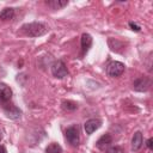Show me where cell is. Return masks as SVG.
Here are the masks:
<instances>
[{
  "mask_svg": "<svg viewBox=\"0 0 153 153\" xmlns=\"http://www.w3.org/2000/svg\"><path fill=\"white\" fill-rule=\"evenodd\" d=\"M48 30L49 27L44 23H41V22H32V23L24 24L22 26V31L24 32V35L29 37H39L44 35Z\"/></svg>",
  "mask_w": 153,
  "mask_h": 153,
  "instance_id": "obj_1",
  "label": "cell"
},
{
  "mask_svg": "<svg viewBox=\"0 0 153 153\" xmlns=\"http://www.w3.org/2000/svg\"><path fill=\"white\" fill-rule=\"evenodd\" d=\"M124 63L120 62V61H112L106 67V73L111 78H117L120 75H122V73L124 72Z\"/></svg>",
  "mask_w": 153,
  "mask_h": 153,
  "instance_id": "obj_2",
  "label": "cell"
},
{
  "mask_svg": "<svg viewBox=\"0 0 153 153\" xmlns=\"http://www.w3.org/2000/svg\"><path fill=\"white\" fill-rule=\"evenodd\" d=\"M66 140L72 145V146H78L80 142V135H79V129L76 126H71L66 129L65 133Z\"/></svg>",
  "mask_w": 153,
  "mask_h": 153,
  "instance_id": "obj_3",
  "label": "cell"
},
{
  "mask_svg": "<svg viewBox=\"0 0 153 153\" xmlns=\"http://www.w3.org/2000/svg\"><path fill=\"white\" fill-rule=\"evenodd\" d=\"M51 74H53L55 78H57V79L65 78V76L68 74V71H67V67H66L65 62L61 61V60L55 61V62L51 65Z\"/></svg>",
  "mask_w": 153,
  "mask_h": 153,
  "instance_id": "obj_4",
  "label": "cell"
},
{
  "mask_svg": "<svg viewBox=\"0 0 153 153\" xmlns=\"http://www.w3.org/2000/svg\"><path fill=\"white\" fill-rule=\"evenodd\" d=\"M2 109H4L5 115H6L8 118H11V120H17V118L20 117L22 111H20L14 104H12V103H10V102L6 103V104H4V105H2Z\"/></svg>",
  "mask_w": 153,
  "mask_h": 153,
  "instance_id": "obj_5",
  "label": "cell"
},
{
  "mask_svg": "<svg viewBox=\"0 0 153 153\" xmlns=\"http://www.w3.org/2000/svg\"><path fill=\"white\" fill-rule=\"evenodd\" d=\"M102 126V121L99 118H91V120H87L84 124V129L86 131L87 135H91L93 134L97 129H99Z\"/></svg>",
  "mask_w": 153,
  "mask_h": 153,
  "instance_id": "obj_6",
  "label": "cell"
},
{
  "mask_svg": "<svg viewBox=\"0 0 153 153\" xmlns=\"http://www.w3.org/2000/svg\"><path fill=\"white\" fill-rule=\"evenodd\" d=\"M12 98V90L4 82H0V104H6Z\"/></svg>",
  "mask_w": 153,
  "mask_h": 153,
  "instance_id": "obj_7",
  "label": "cell"
},
{
  "mask_svg": "<svg viewBox=\"0 0 153 153\" xmlns=\"http://www.w3.org/2000/svg\"><path fill=\"white\" fill-rule=\"evenodd\" d=\"M151 86V81L148 78H145V76H141L139 79H136L133 84V87L135 91H139V92H143V91H147Z\"/></svg>",
  "mask_w": 153,
  "mask_h": 153,
  "instance_id": "obj_8",
  "label": "cell"
},
{
  "mask_svg": "<svg viewBox=\"0 0 153 153\" xmlns=\"http://www.w3.org/2000/svg\"><path fill=\"white\" fill-rule=\"evenodd\" d=\"M111 143H112V136L110 134H104V135H102L98 139V141H97L96 145H97V147L100 151H105V149H108L110 147Z\"/></svg>",
  "mask_w": 153,
  "mask_h": 153,
  "instance_id": "obj_9",
  "label": "cell"
},
{
  "mask_svg": "<svg viewBox=\"0 0 153 153\" xmlns=\"http://www.w3.org/2000/svg\"><path fill=\"white\" fill-rule=\"evenodd\" d=\"M142 146V133L136 131L131 139V149L133 151H139Z\"/></svg>",
  "mask_w": 153,
  "mask_h": 153,
  "instance_id": "obj_10",
  "label": "cell"
},
{
  "mask_svg": "<svg viewBox=\"0 0 153 153\" xmlns=\"http://www.w3.org/2000/svg\"><path fill=\"white\" fill-rule=\"evenodd\" d=\"M92 45V37L90 33H82L81 35V49L82 53H86Z\"/></svg>",
  "mask_w": 153,
  "mask_h": 153,
  "instance_id": "obj_11",
  "label": "cell"
},
{
  "mask_svg": "<svg viewBox=\"0 0 153 153\" xmlns=\"http://www.w3.org/2000/svg\"><path fill=\"white\" fill-rule=\"evenodd\" d=\"M67 4H68L67 0H49V1H47V5L53 10H61L62 7L67 6Z\"/></svg>",
  "mask_w": 153,
  "mask_h": 153,
  "instance_id": "obj_12",
  "label": "cell"
},
{
  "mask_svg": "<svg viewBox=\"0 0 153 153\" xmlns=\"http://www.w3.org/2000/svg\"><path fill=\"white\" fill-rule=\"evenodd\" d=\"M14 17V10L12 7H6L0 12V19L1 20H10Z\"/></svg>",
  "mask_w": 153,
  "mask_h": 153,
  "instance_id": "obj_13",
  "label": "cell"
},
{
  "mask_svg": "<svg viewBox=\"0 0 153 153\" xmlns=\"http://www.w3.org/2000/svg\"><path fill=\"white\" fill-rule=\"evenodd\" d=\"M61 106L66 111H74V110L78 109V104L75 102H72V100H63Z\"/></svg>",
  "mask_w": 153,
  "mask_h": 153,
  "instance_id": "obj_14",
  "label": "cell"
},
{
  "mask_svg": "<svg viewBox=\"0 0 153 153\" xmlns=\"http://www.w3.org/2000/svg\"><path fill=\"white\" fill-rule=\"evenodd\" d=\"M45 153H62V147L59 143L53 142V143H50V145L47 146Z\"/></svg>",
  "mask_w": 153,
  "mask_h": 153,
  "instance_id": "obj_15",
  "label": "cell"
},
{
  "mask_svg": "<svg viewBox=\"0 0 153 153\" xmlns=\"http://www.w3.org/2000/svg\"><path fill=\"white\" fill-rule=\"evenodd\" d=\"M106 153H124L123 149L118 146H114V147H109L106 149Z\"/></svg>",
  "mask_w": 153,
  "mask_h": 153,
  "instance_id": "obj_16",
  "label": "cell"
},
{
  "mask_svg": "<svg viewBox=\"0 0 153 153\" xmlns=\"http://www.w3.org/2000/svg\"><path fill=\"white\" fill-rule=\"evenodd\" d=\"M129 26L131 27V30H134V31H140V26L139 25H136L135 23H133V22H130L129 23Z\"/></svg>",
  "mask_w": 153,
  "mask_h": 153,
  "instance_id": "obj_17",
  "label": "cell"
},
{
  "mask_svg": "<svg viewBox=\"0 0 153 153\" xmlns=\"http://www.w3.org/2000/svg\"><path fill=\"white\" fill-rule=\"evenodd\" d=\"M152 142H153V140H152V139H148V140H147V147H148L149 149H152V148H153V143H152Z\"/></svg>",
  "mask_w": 153,
  "mask_h": 153,
  "instance_id": "obj_18",
  "label": "cell"
},
{
  "mask_svg": "<svg viewBox=\"0 0 153 153\" xmlns=\"http://www.w3.org/2000/svg\"><path fill=\"white\" fill-rule=\"evenodd\" d=\"M0 153H7V151H6L5 146H0Z\"/></svg>",
  "mask_w": 153,
  "mask_h": 153,
  "instance_id": "obj_19",
  "label": "cell"
},
{
  "mask_svg": "<svg viewBox=\"0 0 153 153\" xmlns=\"http://www.w3.org/2000/svg\"><path fill=\"white\" fill-rule=\"evenodd\" d=\"M1 139H2V131L0 130V141H1Z\"/></svg>",
  "mask_w": 153,
  "mask_h": 153,
  "instance_id": "obj_20",
  "label": "cell"
}]
</instances>
